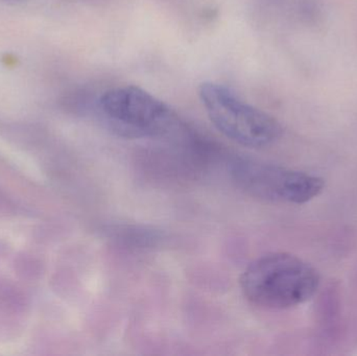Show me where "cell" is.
<instances>
[{
  "mask_svg": "<svg viewBox=\"0 0 357 356\" xmlns=\"http://www.w3.org/2000/svg\"><path fill=\"white\" fill-rule=\"evenodd\" d=\"M199 94L214 127L241 146L266 148L276 142L282 133L276 119L243 102L226 86L204 83Z\"/></svg>",
  "mask_w": 357,
  "mask_h": 356,
  "instance_id": "7a4b0ae2",
  "label": "cell"
},
{
  "mask_svg": "<svg viewBox=\"0 0 357 356\" xmlns=\"http://www.w3.org/2000/svg\"><path fill=\"white\" fill-rule=\"evenodd\" d=\"M319 272L289 253H271L254 261L243 272L241 286L245 298L262 309H291L303 304L320 288Z\"/></svg>",
  "mask_w": 357,
  "mask_h": 356,
  "instance_id": "6da1fadb",
  "label": "cell"
},
{
  "mask_svg": "<svg viewBox=\"0 0 357 356\" xmlns=\"http://www.w3.org/2000/svg\"><path fill=\"white\" fill-rule=\"evenodd\" d=\"M100 107L115 129L131 137L165 135L175 125L165 102L134 86L109 90L100 98Z\"/></svg>",
  "mask_w": 357,
  "mask_h": 356,
  "instance_id": "277c9868",
  "label": "cell"
},
{
  "mask_svg": "<svg viewBox=\"0 0 357 356\" xmlns=\"http://www.w3.org/2000/svg\"><path fill=\"white\" fill-rule=\"evenodd\" d=\"M230 171L241 189L266 202L304 204L324 188L317 176L255 159H235Z\"/></svg>",
  "mask_w": 357,
  "mask_h": 356,
  "instance_id": "3957f363",
  "label": "cell"
}]
</instances>
